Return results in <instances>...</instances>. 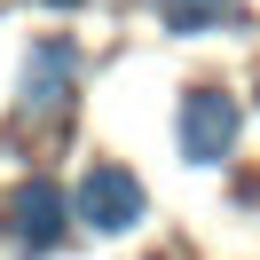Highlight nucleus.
I'll return each instance as SVG.
<instances>
[{
  "mask_svg": "<svg viewBox=\"0 0 260 260\" xmlns=\"http://www.w3.org/2000/svg\"><path fill=\"white\" fill-rule=\"evenodd\" d=\"M71 213H79L95 237H126V229H142L150 197H142V181H134L126 166L95 158V166H87V181H79V197H71Z\"/></svg>",
  "mask_w": 260,
  "mask_h": 260,
  "instance_id": "nucleus-3",
  "label": "nucleus"
},
{
  "mask_svg": "<svg viewBox=\"0 0 260 260\" xmlns=\"http://www.w3.org/2000/svg\"><path fill=\"white\" fill-rule=\"evenodd\" d=\"M48 8H79V0H48Z\"/></svg>",
  "mask_w": 260,
  "mask_h": 260,
  "instance_id": "nucleus-6",
  "label": "nucleus"
},
{
  "mask_svg": "<svg viewBox=\"0 0 260 260\" xmlns=\"http://www.w3.org/2000/svg\"><path fill=\"white\" fill-rule=\"evenodd\" d=\"M174 134H181V158L189 166H221L229 150H237V134H244V103L229 95V87H189Z\"/></svg>",
  "mask_w": 260,
  "mask_h": 260,
  "instance_id": "nucleus-1",
  "label": "nucleus"
},
{
  "mask_svg": "<svg viewBox=\"0 0 260 260\" xmlns=\"http://www.w3.org/2000/svg\"><path fill=\"white\" fill-rule=\"evenodd\" d=\"M8 237H16L24 252H55V244H63V189H55L48 174H32L8 197Z\"/></svg>",
  "mask_w": 260,
  "mask_h": 260,
  "instance_id": "nucleus-4",
  "label": "nucleus"
},
{
  "mask_svg": "<svg viewBox=\"0 0 260 260\" xmlns=\"http://www.w3.org/2000/svg\"><path fill=\"white\" fill-rule=\"evenodd\" d=\"M79 40L48 32L32 40V55H24V118H63L71 103H79Z\"/></svg>",
  "mask_w": 260,
  "mask_h": 260,
  "instance_id": "nucleus-2",
  "label": "nucleus"
},
{
  "mask_svg": "<svg viewBox=\"0 0 260 260\" xmlns=\"http://www.w3.org/2000/svg\"><path fill=\"white\" fill-rule=\"evenodd\" d=\"M158 16L166 32H221V24H237V0H158Z\"/></svg>",
  "mask_w": 260,
  "mask_h": 260,
  "instance_id": "nucleus-5",
  "label": "nucleus"
}]
</instances>
